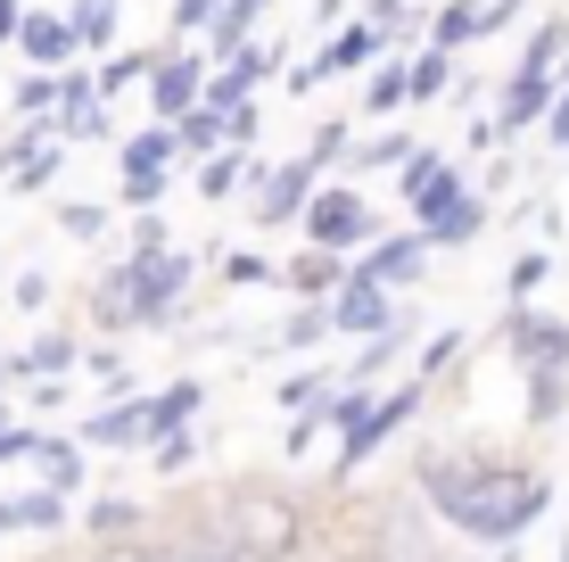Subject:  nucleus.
Returning a JSON list of instances; mask_svg holds the SVG:
<instances>
[{"mask_svg": "<svg viewBox=\"0 0 569 562\" xmlns=\"http://www.w3.org/2000/svg\"><path fill=\"white\" fill-rule=\"evenodd\" d=\"M74 438H83V447H149V438H141V397L108 390V405H91Z\"/></svg>", "mask_w": 569, "mask_h": 562, "instance_id": "nucleus-17", "label": "nucleus"}, {"mask_svg": "<svg viewBox=\"0 0 569 562\" xmlns=\"http://www.w3.org/2000/svg\"><path fill=\"white\" fill-rule=\"evenodd\" d=\"M108 132H116V125H108V100L58 108V141H67V149H74V141H108Z\"/></svg>", "mask_w": 569, "mask_h": 562, "instance_id": "nucleus-39", "label": "nucleus"}, {"mask_svg": "<svg viewBox=\"0 0 569 562\" xmlns=\"http://www.w3.org/2000/svg\"><path fill=\"white\" fill-rule=\"evenodd\" d=\"M214 9H223V0H173V9H166V26H173V42H199V33L214 26Z\"/></svg>", "mask_w": 569, "mask_h": 562, "instance_id": "nucleus-44", "label": "nucleus"}, {"mask_svg": "<svg viewBox=\"0 0 569 562\" xmlns=\"http://www.w3.org/2000/svg\"><path fill=\"white\" fill-rule=\"evenodd\" d=\"M397 306H405L397 289L347 274L339 289H330V339H371V332H388V323H397Z\"/></svg>", "mask_w": 569, "mask_h": 562, "instance_id": "nucleus-13", "label": "nucleus"}, {"mask_svg": "<svg viewBox=\"0 0 569 562\" xmlns=\"http://www.w3.org/2000/svg\"><path fill=\"white\" fill-rule=\"evenodd\" d=\"M33 447H42V431H26V422L0 431V463H33Z\"/></svg>", "mask_w": 569, "mask_h": 562, "instance_id": "nucleus-50", "label": "nucleus"}, {"mask_svg": "<svg viewBox=\"0 0 569 562\" xmlns=\"http://www.w3.org/2000/svg\"><path fill=\"white\" fill-rule=\"evenodd\" d=\"M446 166H455V149H438V141H421V149H413V158H405L397 174H388V199H397V207H413V199H421V190H429V183H438V174H446Z\"/></svg>", "mask_w": 569, "mask_h": 562, "instance_id": "nucleus-32", "label": "nucleus"}, {"mask_svg": "<svg viewBox=\"0 0 569 562\" xmlns=\"http://www.w3.org/2000/svg\"><path fill=\"white\" fill-rule=\"evenodd\" d=\"M9 298H17V306H26V315H42V306L58 298V282L42 274V265H26V274H17V282H9Z\"/></svg>", "mask_w": 569, "mask_h": 562, "instance_id": "nucleus-47", "label": "nucleus"}, {"mask_svg": "<svg viewBox=\"0 0 569 562\" xmlns=\"http://www.w3.org/2000/svg\"><path fill=\"white\" fill-rule=\"evenodd\" d=\"M528 17V0H438L429 9V42L438 50H470V42H496Z\"/></svg>", "mask_w": 569, "mask_h": 562, "instance_id": "nucleus-9", "label": "nucleus"}, {"mask_svg": "<svg viewBox=\"0 0 569 562\" xmlns=\"http://www.w3.org/2000/svg\"><path fill=\"white\" fill-rule=\"evenodd\" d=\"M33 463H42V489H58V496H74L83 489V438H58V431H42V447H33Z\"/></svg>", "mask_w": 569, "mask_h": 562, "instance_id": "nucleus-31", "label": "nucleus"}, {"mask_svg": "<svg viewBox=\"0 0 569 562\" xmlns=\"http://www.w3.org/2000/svg\"><path fill=\"white\" fill-rule=\"evenodd\" d=\"M264 141V108L248 100V108H231V149H257Z\"/></svg>", "mask_w": 569, "mask_h": 562, "instance_id": "nucleus-49", "label": "nucleus"}, {"mask_svg": "<svg viewBox=\"0 0 569 562\" xmlns=\"http://www.w3.org/2000/svg\"><path fill=\"white\" fill-rule=\"evenodd\" d=\"M83 530H91V538H108V546H116L124 530H141V505H132V496H100V505L83 513Z\"/></svg>", "mask_w": 569, "mask_h": 562, "instance_id": "nucleus-40", "label": "nucleus"}, {"mask_svg": "<svg viewBox=\"0 0 569 562\" xmlns=\"http://www.w3.org/2000/svg\"><path fill=\"white\" fill-rule=\"evenodd\" d=\"M421 405H429V381H421V373H413V381H397V390H380V405L363 414V431H347V438H339V472H330V480H356L363 463L380 455L388 438H397V431H413Z\"/></svg>", "mask_w": 569, "mask_h": 562, "instance_id": "nucleus-6", "label": "nucleus"}, {"mask_svg": "<svg viewBox=\"0 0 569 562\" xmlns=\"http://www.w3.org/2000/svg\"><path fill=\"white\" fill-rule=\"evenodd\" d=\"M503 356L520 364V373H545V364H569V323L545 315L537 298L503 306Z\"/></svg>", "mask_w": 569, "mask_h": 562, "instance_id": "nucleus-11", "label": "nucleus"}, {"mask_svg": "<svg viewBox=\"0 0 569 562\" xmlns=\"http://www.w3.org/2000/svg\"><path fill=\"white\" fill-rule=\"evenodd\" d=\"M545 141H553L561 158H569V83L553 91V116H545Z\"/></svg>", "mask_w": 569, "mask_h": 562, "instance_id": "nucleus-53", "label": "nucleus"}, {"mask_svg": "<svg viewBox=\"0 0 569 562\" xmlns=\"http://www.w3.org/2000/svg\"><path fill=\"white\" fill-rule=\"evenodd\" d=\"M100 562H166V546H108Z\"/></svg>", "mask_w": 569, "mask_h": 562, "instance_id": "nucleus-58", "label": "nucleus"}, {"mask_svg": "<svg viewBox=\"0 0 569 562\" xmlns=\"http://www.w3.org/2000/svg\"><path fill=\"white\" fill-rule=\"evenodd\" d=\"M149 463H157V472H166V480H182V472H190V463H199V438H190V431H173V438H157V447H149Z\"/></svg>", "mask_w": 569, "mask_h": 562, "instance_id": "nucleus-45", "label": "nucleus"}, {"mask_svg": "<svg viewBox=\"0 0 569 562\" xmlns=\"http://www.w3.org/2000/svg\"><path fill=\"white\" fill-rule=\"evenodd\" d=\"M199 405H207V381H166L157 397H141V438L157 447V438L190 431V422H199Z\"/></svg>", "mask_w": 569, "mask_h": 562, "instance_id": "nucleus-16", "label": "nucleus"}, {"mask_svg": "<svg viewBox=\"0 0 569 562\" xmlns=\"http://www.w3.org/2000/svg\"><path fill=\"white\" fill-rule=\"evenodd\" d=\"M330 390H339V373L313 364V373H289L281 381V405H289V414H313V405H330Z\"/></svg>", "mask_w": 569, "mask_h": 562, "instance_id": "nucleus-38", "label": "nucleus"}, {"mask_svg": "<svg viewBox=\"0 0 569 562\" xmlns=\"http://www.w3.org/2000/svg\"><path fill=\"white\" fill-rule=\"evenodd\" d=\"M313 190H322V174H313L306 158H264L257 183H248V216H257V231L298 224L306 207H313Z\"/></svg>", "mask_w": 569, "mask_h": 562, "instance_id": "nucleus-7", "label": "nucleus"}, {"mask_svg": "<svg viewBox=\"0 0 569 562\" xmlns=\"http://www.w3.org/2000/svg\"><path fill=\"white\" fill-rule=\"evenodd\" d=\"M214 530H223L240 554L289 562V546H298V505H289V496H272V489H240V496L223 505V521H214Z\"/></svg>", "mask_w": 569, "mask_h": 562, "instance_id": "nucleus-5", "label": "nucleus"}, {"mask_svg": "<svg viewBox=\"0 0 569 562\" xmlns=\"http://www.w3.org/2000/svg\"><path fill=\"white\" fill-rule=\"evenodd\" d=\"M91 373H100V381H108V390H132V364H124V356H116V347H91Z\"/></svg>", "mask_w": 569, "mask_h": 562, "instance_id": "nucleus-51", "label": "nucleus"}, {"mask_svg": "<svg viewBox=\"0 0 569 562\" xmlns=\"http://www.w3.org/2000/svg\"><path fill=\"white\" fill-rule=\"evenodd\" d=\"M257 166H264V149H214V158H199V199H207V207H231V199H248Z\"/></svg>", "mask_w": 569, "mask_h": 562, "instance_id": "nucleus-18", "label": "nucleus"}, {"mask_svg": "<svg viewBox=\"0 0 569 562\" xmlns=\"http://www.w3.org/2000/svg\"><path fill=\"white\" fill-rule=\"evenodd\" d=\"M512 67H520V75H561V67H569V17H561V9L528 26V42H520Z\"/></svg>", "mask_w": 569, "mask_h": 562, "instance_id": "nucleus-26", "label": "nucleus"}, {"mask_svg": "<svg viewBox=\"0 0 569 562\" xmlns=\"http://www.w3.org/2000/svg\"><path fill=\"white\" fill-rule=\"evenodd\" d=\"M405 108H413V58H405V50H380V58L363 67V116L397 125Z\"/></svg>", "mask_w": 569, "mask_h": 562, "instance_id": "nucleus-15", "label": "nucleus"}, {"mask_svg": "<svg viewBox=\"0 0 569 562\" xmlns=\"http://www.w3.org/2000/svg\"><path fill=\"white\" fill-rule=\"evenodd\" d=\"M322 339H330V298H298V315L281 323V347L289 356H313Z\"/></svg>", "mask_w": 569, "mask_h": 562, "instance_id": "nucleus-34", "label": "nucleus"}, {"mask_svg": "<svg viewBox=\"0 0 569 562\" xmlns=\"http://www.w3.org/2000/svg\"><path fill=\"white\" fill-rule=\"evenodd\" d=\"M545 282H553V248H520V257L503 265V298H512V306H520V298H537Z\"/></svg>", "mask_w": 569, "mask_h": 562, "instance_id": "nucleus-35", "label": "nucleus"}, {"mask_svg": "<svg viewBox=\"0 0 569 562\" xmlns=\"http://www.w3.org/2000/svg\"><path fill=\"white\" fill-rule=\"evenodd\" d=\"M9 414H17V405H9V397H0V431H9Z\"/></svg>", "mask_w": 569, "mask_h": 562, "instance_id": "nucleus-59", "label": "nucleus"}, {"mask_svg": "<svg viewBox=\"0 0 569 562\" xmlns=\"http://www.w3.org/2000/svg\"><path fill=\"white\" fill-rule=\"evenodd\" d=\"M405 58H413V108H438V100H455V91H462V50L421 42V50H405Z\"/></svg>", "mask_w": 569, "mask_h": 562, "instance_id": "nucleus-20", "label": "nucleus"}, {"mask_svg": "<svg viewBox=\"0 0 569 562\" xmlns=\"http://www.w3.org/2000/svg\"><path fill=\"white\" fill-rule=\"evenodd\" d=\"M380 50H388V33H380V26H363V17H347L339 33H322V67H330V75H363Z\"/></svg>", "mask_w": 569, "mask_h": 562, "instance_id": "nucleus-24", "label": "nucleus"}, {"mask_svg": "<svg viewBox=\"0 0 569 562\" xmlns=\"http://www.w3.org/2000/svg\"><path fill=\"white\" fill-rule=\"evenodd\" d=\"M553 91H561V75H503L496 83V132H503V149L528 141V132H545V116H553Z\"/></svg>", "mask_w": 569, "mask_h": 562, "instance_id": "nucleus-12", "label": "nucleus"}, {"mask_svg": "<svg viewBox=\"0 0 569 562\" xmlns=\"http://www.w3.org/2000/svg\"><path fill=\"white\" fill-rule=\"evenodd\" d=\"M306 17H313V33H339V26H347V17H356V0H313V9H306Z\"/></svg>", "mask_w": 569, "mask_h": 562, "instance_id": "nucleus-52", "label": "nucleus"}, {"mask_svg": "<svg viewBox=\"0 0 569 562\" xmlns=\"http://www.w3.org/2000/svg\"><path fill=\"white\" fill-rule=\"evenodd\" d=\"M413 332H421V315H413V306H397V323H388V332H371V339L356 347V364H347V381H380L388 364H397L405 347H413Z\"/></svg>", "mask_w": 569, "mask_h": 562, "instance_id": "nucleus-23", "label": "nucleus"}, {"mask_svg": "<svg viewBox=\"0 0 569 562\" xmlns=\"http://www.w3.org/2000/svg\"><path fill=\"white\" fill-rule=\"evenodd\" d=\"M190 274H199L190 248H124V265H108L91 289V323L100 332H157V323L182 315Z\"/></svg>", "mask_w": 569, "mask_h": 562, "instance_id": "nucleus-2", "label": "nucleus"}, {"mask_svg": "<svg viewBox=\"0 0 569 562\" xmlns=\"http://www.w3.org/2000/svg\"><path fill=\"white\" fill-rule=\"evenodd\" d=\"M17 26H26V0H0V50H17Z\"/></svg>", "mask_w": 569, "mask_h": 562, "instance_id": "nucleus-56", "label": "nucleus"}, {"mask_svg": "<svg viewBox=\"0 0 569 562\" xmlns=\"http://www.w3.org/2000/svg\"><path fill=\"white\" fill-rule=\"evenodd\" d=\"M429 257H438V248H429V231H421V224H405V231H380V240L363 248L356 274L405 298V289H421V282H429Z\"/></svg>", "mask_w": 569, "mask_h": 562, "instance_id": "nucleus-10", "label": "nucleus"}, {"mask_svg": "<svg viewBox=\"0 0 569 562\" xmlns=\"http://www.w3.org/2000/svg\"><path fill=\"white\" fill-rule=\"evenodd\" d=\"M413 149H421V132H405V125H380L371 141H356V149H347V166H356V174H397L405 158H413Z\"/></svg>", "mask_w": 569, "mask_h": 562, "instance_id": "nucleus-30", "label": "nucleus"}, {"mask_svg": "<svg viewBox=\"0 0 569 562\" xmlns=\"http://www.w3.org/2000/svg\"><path fill=\"white\" fill-rule=\"evenodd\" d=\"M173 141H182V166L190 158H214V149H231V116L214 100H199L190 116H173Z\"/></svg>", "mask_w": 569, "mask_h": 562, "instance_id": "nucleus-28", "label": "nucleus"}, {"mask_svg": "<svg viewBox=\"0 0 569 562\" xmlns=\"http://www.w3.org/2000/svg\"><path fill=\"white\" fill-rule=\"evenodd\" d=\"M264 282H281V265H272L264 248H231L223 257V289H264Z\"/></svg>", "mask_w": 569, "mask_h": 562, "instance_id": "nucleus-41", "label": "nucleus"}, {"mask_svg": "<svg viewBox=\"0 0 569 562\" xmlns=\"http://www.w3.org/2000/svg\"><path fill=\"white\" fill-rule=\"evenodd\" d=\"M462 149H503V132H496V108H487V116H470V132H462Z\"/></svg>", "mask_w": 569, "mask_h": 562, "instance_id": "nucleus-55", "label": "nucleus"}, {"mask_svg": "<svg viewBox=\"0 0 569 562\" xmlns=\"http://www.w3.org/2000/svg\"><path fill=\"white\" fill-rule=\"evenodd\" d=\"M17 530H33V538H58V530H67V496H58V489H33V496H0V538H17Z\"/></svg>", "mask_w": 569, "mask_h": 562, "instance_id": "nucleus-22", "label": "nucleus"}, {"mask_svg": "<svg viewBox=\"0 0 569 562\" xmlns=\"http://www.w3.org/2000/svg\"><path fill=\"white\" fill-rule=\"evenodd\" d=\"M347 274H356V257H339V248H298V257L281 265V289L289 298H330Z\"/></svg>", "mask_w": 569, "mask_h": 562, "instance_id": "nucleus-19", "label": "nucleus"}, {"mask_svg": "<svg viewBox=\"0 0 569 562\" xmlns=\"http://www.w3.org/2000/svg\"><path fill=\"white\" fill-rule=\"evenodd\" d=\"M446 364H462V332H455V323H446V332H429V339H421V381H438Z\"/></svg>", "mask_w": 569, "mask_h": 562, "instance_id": "nucleus-46", "label": "nucleus"}, {"mask_svg": "<svg viewBox=\"0 0 569 562\" xmlns=\"http://www.w3.org/2000/svg\"><path fill=\"white\" fill-rule=\"evenodd\" d=\"M157 58H166V42H157V50H124V42H116L108 58H91V83H100V100H124L132 83H149Z\"/></svg>", "mask_w": 569, "mask_h": 562, "instance_id": "nucleus-25", "label": "nucleus"}, {"mask_svg": "<svg viewBox=\"0 0 569 562\" xmlns=\"http://www.w3.org/2000/svg\"><path fill=\"white\" fill-rule=\"evenodd\" d=\"M298 231H306V248H339V257H363L371 240L388 231V216L363 199L356 183H339V174H322V190H313V207L298 216Z\"/></svg>", "mask_w": 569, "mask_h": 562, "instance_id": "nucleus-4", "label": "nucleus"}, {"mask_svg": "<svg viewBox=\"0 0 569 562\" xmlns=\"http://www.w3.org/2000/svg\"><path fill=\"white\" fill-rule=\"evenodd\" d=\"M0 381H9V373H0Z\"/></svg>", "mask_w": 569, "mask_h": 562, "instance_id": "nucleus-60", "label": "nucleus"}, {"mask_svg": "<svg viewBox=\"0 0 569 562\" xmlns=\"http://www.w3.org/2000/svg\"><path fill=\"white\" fill-rule=\"evenodd\" d=\"M108 224H116L108 199H58V231L67 240H108Z\"/></svg>", "mask_w": 569, "mask_h": 562, "instance_id": "nucleus-36", "label": "nucleus"}, {"mask_svg": "<svg viewBox=\"0 0 569 562\" xmlns=\"http://www.w3.org/2000/svg\"><path fill=\"white\" fill-rule=\"evenodd\" d=\"M182 166V141H173V125H141L116 141V174H173Z\"/></svg>", "mask_w": 569, "mask_h": 562, "instance_id": "nucleus-21", "label": "nucleus"}, {"mask_svg": "<svg viewBox=\"0 0 569 562\" xmlns=\"http://www.w3.org/2000/svg\"><path fill=\"white\" fill-rule=\"evenodd\" d=\"M17 58L58 75V67H74V58H83V33H74L67 9H26V26H17Z\"/></svg>", "mask_w": 569, "mask_h": 562, "instance_id": "nucleus-14", "label": "nucleus"}, {"mask_svg": "<svg viewBox=\"0 0 569 562\" xmlns=\"http://www.w3.org/2000/svg\"><path fill=\"white\" fill-rule=\"evenodd\" d=\"M173 174H116V207H132V216H149V207H166Z\"/></svg>", "mask_w": 569, "mask_h": 562, "instance_id": "nucleus-42", "label": "nucleus"}, {"mask_svg": "<svg viewBox=\"0 0 569 562\" xmlns=\"http://www.w3.org/2000/svg\"><path fill=\"white\" fill-rule=\"evenodd\" d=\"M413 496L462 546L479 554H503L553 513V472L545 463H520V455H462V447H429L413 463Z\"/></svg>", "mask_w": 569, "mask_h": 562, "instance_id": "nucleus-1", "label": "nucleus"}, {"mask_svg": "<svg viewBox=\"0 0 569 562\" xmlns=\"http://www.w3.org/2000/svg\"><path fill=\"white\" fill-rule=\"evenodd\" d=\"M347 149H356V125H347V116H322V125L306 132V166H313V174H339Z\"/></svg>", "mask_w": 569, "mask_h": 562, "instance_id": "nucleus-33", "label": "nucleus"}, {"mask_svg": "<svg viewBox=\"0 0 569 562\" xmlns=\"http://www.w3.org/2000/svg\"><path fill=\"white\" fill-rule=\"evenodd\" d=\"M74 33H83V58H108L124 42V0H67Z\"/></svg>", "mask_w": 569, "mask_h": 562, "instance_id": "nucleus-27", "label": "nucleus"}, {"mask_svg": "<svg viewBox=\"0 0 569 562\" xmlns=\"http://www.w3.org/2000/svg\"><path fill=\"white\" fill-rule=\"evenodd\" d=\"M528 390V431H553V422L569 414V364H545V373H520Z\"/></svg>", "mask_w": 569, "mask_h": 562, "instance_id": "nucleus-29", "label": "nucleus"}, {"mask_svg": "<svg viewBox=\"0 0 569 562\" xmlns=\"http://www.w3.org/2000/svg\"><path fill=\"white\" fill-rule=\"evenodd\" d=\"M207 75H214V58L199 42H166V58H157V75H149V108H157V125H173V116H190L207 100Z\"/></svg>", "mask_w": 569, "mask_h": 562, "instance_id": "nucleus-8", "label": "nucleus"}, {"mask_svg": "<svg viewBox=\"0 0 569 562\" xmlns=\"http://www.w3.org/2000/svg\"><path fill=\"white\" fill-rule=\"evenodd\" d=\"M58 166H67V141H42L26 166L9 174V190H50V183H58Z\"/></svg>", "mask_w": 569, "mask_h": 562, "instance_id": "nucleus-43", "label": "nucleus"}, {"mask_svg": "<svg viewBox=\"0 0 569 562\" xmlns=\"http://www.w3.org/2000/svg\"><path fill=\"white\" fill-rule=\"evenodd\" d=\"M289 91H298V100H313V91L330 83V67H322V50H306V58H289V75H281Z\"/></svg>", "mask_w": 569, "mask_h": 562, "instance_id": "nucleus-48", "label": "nucleus"}, {"mask_svg": "<svg viewBox=\"0 0 569 562\" xmlns=\"http://www.w3.org/2000/svg\"><path fill=\"white\" fill-rule=\"evenodd\" d=\"M58 75H67V67H58ZM58 75L50 67H26V75H17V91H9V108L17 116H58Z\"/></svg>", "mask_w": 569, "mask_h": 562, "instance_id": "nucleus-37", "label": "nucleus"}, {"mask_svg": "<svg viewBox=\"0 0 569 562\" xmlns=\"http://www.w3.org/2000/svg\"><path fill=\"white\" fill-rule=\"evenodd\" d=\"M479 190H487V199H503V190H512V158L487 166V174H479Z\"/></svg>", "mask_w": 569, "mask_h": 562, "instance_id": "nucleus-57", "label": "nucleus"}, {"mask_svg": "<svg viewBox=\"0 0 569 562\" xmlns=\"http://www.w3.org/2000/svg\"><path fill=\"white\" fill-rule=\"evenodd\" d=\"M405 216H413V224L429 231V248H470L487 224H496V199H487V190L470 183V166L455 158V166H446V174L421 190L413 207H405Z\"/></svg>", "mask_w": 569, "mask_h": 562, "instance_id": "nucleus-3", "label": "nucleus"}, {"mask_svg": "<svg viewBox=\"0 0 569 562\" xmlns=\"http://www.w3.org/2000/svg\"><path fill=\"white\" fill-rule=\"evenodd\" d=\"M132 248H173V240H166V216H157V207H149V216H132Z\"/></svg>", "mask_w": 569, "mask_h": 562, "instance_id": "nucleus-54", "label": "nucleus"}]
</instances>
